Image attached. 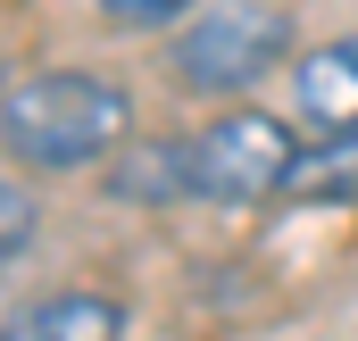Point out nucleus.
I'll return each instance as SVG.
<instances>
[{
	"instance_id": "nucleus-1",
	"label": "nucleus",
	"mask_w": 358,
	"mask_h": 341,
	"mask_svg": "<svg viewBox=\"0 0 358 341\" xmlns=\"http://www.w3.org/2000/svg\"><path fill=\"white\" fill-rule=\"evenodd\" d=\"M125 142H134V100L108 75L50 67V75H25L0 92V150L17 167L76 175V167H108Z\"/></svg>"
},
{
	"instance_id": "nucleus-2",
	"label": "nucleus",
	"mask_w": 358,
	"mask_h": 341,
	"mask_svg": "<svg viewBox=\"0 0 358 341\" xmlns=\"http://www.w3.org/2000/svg\"><path fill=\"white\" fill-rule=\"evenodd\" d=\"M275 59H292V8L275 0H208L176 34V75L192 92H250Z\"/></svg>"
},
{
	"instance_id": "nucleus-3",
	"label": "nucleus",
	"mask_w": 358,
	"mask_h": 341,
	"mask_svg": "<svg viewBox=\"0 0 358 341\" xmlns=\"http://www.w3.org/2000/svg\"><path fill=\"white\" fill-rule=\"evenodd\" d=\"M292 167H300V142L267 108H234V117H208L192 133V200L259 208V200H283Z\"/></svg>"
},
{
	"instance_id": "nucleus-4",
	"label": "nucleus",
	"mask_w": 358,
	"mask_h": 341,
	"mask_svg": "<svg viewBox=\"0 0 358 341\" xmlns=\"http://www.w3.org/2000/svg\"><path fill=\"white\" fill-rule=\"evenodd\" d=\"M0 341H125V300L108 291H42L0 317Z\"/></svg>"
},
{
	"instance_id": "nucleus-5",
	"label": "nucleus",
	"mask_w": 358,
	"mask_h": 341,
	"mask_svg": "<svg viewBox=\"0 0 358 341\" xmlns=\"http://www.w3.org/2000/svg\"><path fill=\"white\" fill-rule=\"evenodd\" d=\"M100 191L117 208H167V200H192V142H125L108 167H100Z\"/></svg>"
},
{
	"instance_id": "nucleus-6",
	"label": "nucleus",
	"mask_w": 358,
	"mask_h": 341,
	"mask_svg": "<svg viewBox=\"0 0 358 341\" xmlns=\"http://www.w3.org/2000/svg\"><path fill=\"white\" fill-rule=\"evenodd\" d=\"M292 92H300V108H308L317 125L350 133V125H358V34L325 42V50H308V59L292 67Z\"/></svg>"
},
{
	"instance_id": "nucleus-7",
	"label": "nucleus",
	"mask_w": 358,
	"mask_h": 341,
	"mask_svg": "<svg viewBox=\"0 0 358 341\" xmlns=\"http://www.w3.org/2000/svg\"><path fill=\"white\" fill-rule=\"evenodd\" d=\"M283 200H308V208H350L358 200V125L350 133H325L300 150V167L283 183Z\"/></svg>"
},
{
	"instance_id": "nucleus-8",
	"label": "nucleus",
	"mask_w": 358,
	"mask_h": 341,
	"mask_svg": "<svg viewBox=\"0 0 358 341\" xmlns=\"http://www.w3.org/2000/svg\"><path fill=\"white\" fill-rule=\"evenodd\" d=\"M34 225H42L34 191H17V183L0 175V266H8V258H25V242H34Z\"/></svg>"
},
{
	"instance_id": "nucleus-9",
	"label": "nucleus",
	"mask_w": 358,
	"mask_h": 341,
	"mask_svg": "<svg viewBox=\"0 0 358 341\" xmlns=\"http://www.w3.org/2000/svg\"><path fill=\"white\" fill-rule=\"evenodd\" d=\"M117 25H134V34H159V25H192L208 0H100Z\"/></svg>"
}]
</instances>
